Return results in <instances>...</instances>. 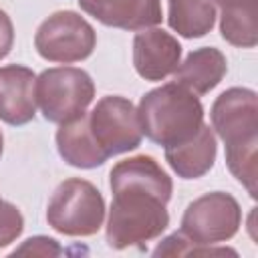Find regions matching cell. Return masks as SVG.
<instances>
[{
	"mask_svg": "<svg viewBox=\"0 0 258 258\" xmlns=\"http://www.w3.org/2000/svg\"><path fill=\"white\" fill-rule=\"evenodd\" d=\"M212 125L226 143V163L256 198L258 179V103L250 89H228L212 107Z\"/></svg>",
	"mask_w": 258,
	"mask_h": 258,
	"instance_id": "obj_1",
	"label": "cell"
},
{
	"mask_svg": "<svg viewBox=\"0 0 258 258\" xmlns=\"http://www.w3.org/2000/svg\"><path fill=\"white\" fill-rule=\"evenodd\" d=\"M141 133L163 147L191 139L204 125V109L198 97L177 83L149 91L137 109Z\"/></svg>",
	"mask_w": 258,
	"mask_h": 258,
	"instance_id": "obj_2",
	"label": "cell"
},
{
	"mask_svg": "<svg viewBox=\"0 0 258 258\" xmlns=\"http://www.w3.org/2000/svg\"><path fill=\"white\" fill-rule=\"evenodd\" d=\"M113 204L107 222V242L115 250L139 246L157 238L169 224L165 196L139 185L111 187Z\"/></svg>",
	"mask_w": 258,
	"mask_h": 258,
	"instance_id": "obj_3",
	"label": "cell"
},
{
	"mask_svg": "<svg viewBox=\"0 0 258 258\" xmlns=\"http://www.w3.org/2000/svg\"><path fill=\"white\" fill-rule=\"evenodd\" d=\"M105 218V202L99 189L85 179L62 181L46 210L48 224L67 236H91L99 232Z\"/></svg>",
	"mask_w": 258,
	"mask_h": 258,
	"instance_id": "obj_4",
	"label": "cell"
},
{
	"mask_svg": "<svg viewBox=\"0 0 258 258\" xmlns=\"http://www.w3.org/2000/svg\"><path fill=\"white\" fill-rule=\"evenodd\" d=\"M34 95L44 119L62 125L85 113L95 97V85L83 69L56 67L36 79Z\"/></svg>",
	"mask_w": 258,
	"mask_h": 258,
	"instance_id": "obj_5",
	"label": "cell"
},
{
	"mask_svg": "<svg viewBox=\"0 0 258 258\" xmlns=\"http://www.w3.org/2000/svg\"><path fill=\"white\" fill-rule=\"evenodd\" d=\"M240 206L224 191H214L191 202L181 218V236L194 246H212L230 240L240 228Z\"/></svg>",
	"mask_w": 258,
	"mask_h": 258,
	"instance_id": "obj_6",
	"label": "cell"
},
{
	"mask_svg": "<svg viewBox=\"0 0 258 258\" xmlns=\"http://www.w3.org/2000/svg\"><path fill=\"white\" fill-rule=\"evenodd\" d=\"M93 26L77 12L60 10L48 16L36 30L34 46L38 54L52 62H77L95 48Z\"/></svg>",
	"mask_w": 258,
	"mask_h": 258,
	"instance_id": "obj_7",
	"label": "cell"
},
{
	"mask_svg": "<svg viewBox=\"0 0 258 258\" xmlns=\"http://www.w3.org/2000/svg\"><path fill=\"white\" fill-rule=\"evenodd\" d=\"M87 119L93 139L107 157L131 151L141 141L137 111L131 101L123 97H103Z\"/></svg>",
	"mask_w": 258,
	"mask_h": 258,
	"instance_id": "obj_8",
	"label": "cell"
},
{
	"mask_svg": "<svg viewBox=\"0 0 258 258\" xmlns=\"http://www.w3.org/2000/svg\"><path fill=\"white\" fill-rule=\"evenodd\" d=\"M181 46L165 30H143L133 38V64L139 77L161 81L179 64Z\"/></svg>",
	"mask_w": 258,
	"mask_h": 258,
	"instance_id": "obj_9",
	"label": "cell"
},
{
	"mask_svg": "<svg viewBox=\"0 0 258 258\" xmlns=\"http://www.w3.org/2000/svg\"><path fill=\"white\" fill-rule=\"evenodd\" d=\"M36 77L20 64L0 67V119L8 125H24L34 119Z\"/></svg>",
	"mask_w": 258,
	"mask_h": 258,
	"instance_id": "obj_10",
	"label": "cell"
},
{
	"mask_svg": "<svg viewBox=\"0 0 258 258\" xmlns=\"http://www.w3.org/2000/svg\"><path fill=\"white\" fill-rule=\"evenodd\" d=\"M79 6L99 22L123 30H143L161 22L159 0H79Z\"/></svg>",
	"mask_w": 258,
	"mask_h": 258,
	"instance_id": "obj_11",
	"label": "cell"
},
{
	"mask_svg": "<svg viewBox=\"0 0 258 258\" xmlns=\"http://www.w3.org/2000/svg\"><path fill=\"white\" fill-rule=\"evenodd\" d=\"M165 159L171 165V169L183 177V179H196L202 177L216 159V137L208 125H202L200 131L179 143L165 147Z\"/></svg>",
	"mask_w": 258,
	"mask_h": 258,
	"instance_id": "obj_12",
	"label": "cell"
},
{
	"mask_svg": "<svg viewBox=\"0 0 258 258\" xmlns=\"http://www.w3.org/2000/svg\"><path fill=\"white\" fill-rule=\"evenodd\" d=\"M173 73L177 85L185 87L194 95H206L226 75V58L218 48L204 46L189 52V56L177 64Z\"/></svg>",
	"mask_w": 258,
	"mask_h": 258,
	"instance_id": "obj_13",
	"label": "cell"
},
{
	"mask_svg": "<svg viewBox=\"0 0 258 258\" xmlns=\"http://www.w3.org/2000/svg\"><path fill=\"white\" fill-rule=\"evenodd\" d=\"M56 145L62 159L75 167L91 169L109 159L93 139L89 129V119L85 113L60 125L56 133Z\"/></svg>",
	"mask_w": 258,
	"mask_h": 258,
	"instance_id": "obj_14",
	"label": "cell"
},
{
	"mask_svg": "<svg viewBox=\"0 0 258 258\" xmlns=\"http://www.w3.org/2000/svg\"><path fill=\"white\" fill-rule=\"evenodd\" d=\"M222 8V36L242 48H252L258 40V0H214Z\"/></svg>",
	"mask_w": 258,
	"mask_h": 258,
	"instance_id": "obj_15",
	"label": "cell"
},
{
	"mask_svg": "<svg viewBox=\"0 0 258 258\" xmlns=\"http://www.w3.org/2000/svg\"><path fill=\"white\" fill-rule=\"evenodd\" d=\"M214 20L216 10L210 0H169V26L185 38L204 36Z\"/></svg>",
	"mask_w": 258,
	"mask_h": 258,
	"instance_id": "obj_16",
	"label": "cell"
},
{
	"mask_svg": "<svg viewBox=\"0 0 258 258\" xmlns=\"http://www.w3.org/2000/svg\"><path fill=\"white\" fill-rule=\"evenodd\" d=\"M22 216L16 206L0 200V248L14 242L22 232Z\"/></svg>",
	"mask_w": 258,
	"mask_h": 258,
	"instance_id": "obj_17",
	"label": "cell"
},
{
	"mask_svg": "<svg viewBox=\"0 0 258 258\" xmlns=\"http://www.w3.org/2000/svg\"><path fill=\"white\" fill-rule=\"evenodd\" d=\"M14 254H32V256H56L60 254V248L56 246L54 240L38 236V238H30L26 240V244L18 250H14Z\"/></svg>",
	"mask_w": 258,
	"mask_h": 258,
	"instance_id": "obj_18",
	"label": "cell"
},
{
	"mask_svg": "<svg viewBox=\"0 0 258 258\" xmlns=\"http://www.w3.org/2000/svg\"><path fill=\"white\" fill-rule=\"evenodd\" d=\"M14 42V30H12V22L8 18V14L4 10H0V58H4Z\"/></svg>",
	"mask_w": 258,
	"mask_h": 258,
	"instance_id": "obj_19",
	"label": "cell"
},
{
	"mask_svg": "<svg viewBox=\"0 0 258 258\" xmlns=\"http://www.w3.org/2000/svg\"><path fill=\"white\" fill-rule=\"evenodd\" d=\"M0 155H2V133H0Z\"/></svg>",
	"mask_w": 258,
	"mask_h": 258,
	"instance_id": "obj_20",
	"label": "cell"
}]
</instances>
